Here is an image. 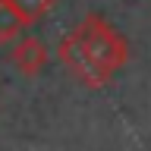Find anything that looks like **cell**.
<instances>
[{
    "instance_id": "cell-1",
    "label": "cell",
    "mask_w": 151,
    "mask_h": 151,
    "mask_svg": "<svg viewBox=\"0 0 151 151\" xmlns=\"http://www.w3.org/2000/svg\"><path fill=\"white\" fill-rule=\"evenodd\" d=\"M60 63L85 88H104L129 63V44L116 28L101 16L88 13L60 38Z\"/></svg>"
},
{
    "instance_id": "cell-2",
    "label": "cell",
    "mask_w": 151,
    "mask_h": 151,
    "mask_svg": "<svg viewBox=\"0 0 151 151\" xmlns=\"http://www.w3.org/2000/svg\"><path fill=\"white\" fill-rule=\"evenodd\" d=\"M47 44L41 41V38L35 35H22L13 41V50H9V60H13V66H16L22 76H28V79H35V76H41V69L47 66Z\"/></svg>"
},
{
    "instance_id": "cell-3",
    "label": "cell",
    "mask_w": 151,
    "mask_h": 151,
    "mask_svg": "<svg viewBox=\"0 0 151 151\" xmlns=\"http://www.w3.org/2000/svg\"><path fill=\"white\" fill-rule=\"evenodd\" d=\"M25 19L19 16V9L13 6V0H0V44H13L19 35H22Z\"/></svg>"
},
{
    "instance_id": "cell-4",
    "label": "cell",
    "mask_w": 151,
    "mask_h": 151,
    "mask_svg": "<svg viewBox=\"0 0 151 151\" xmlns=\"http://www.w3.org/2000/svg\"><path fill=\"white\" fill-rule=\"evenodd\" d=\"M13 6L19 9V16L25 19V25H35L38 19H44L54 6V0H13Z\"/></svg>"
}]
</instances>
